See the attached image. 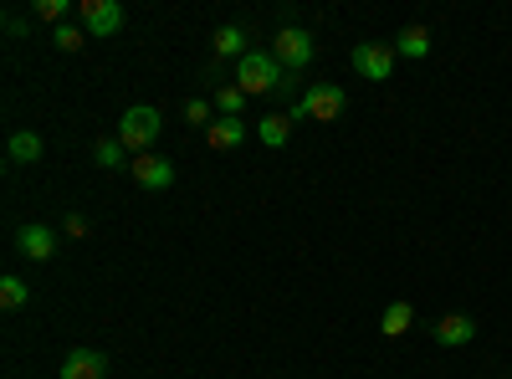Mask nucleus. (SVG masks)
I'll use <instances>...</instances> for the list:
<instances>
[{"mask_svg": "<svg viewBox=\"0 0 512 379\" xmlns=\"http://www.w3.org/2000/svg\"><path fill=\"white\" fill-rule=\"evenodd\" d=\"M26 303H31V287H26L16 272H11V277H0V308H11V313H16V308H26Z\"/></svg>", "mask_w": 512, "mask_h": 379, "instance_id": "18", "label": "nucleus"}, {"mask_svg": "<svg viewBox=\"0 0 512 379\" xmlns=\"http://www.w3.org/2000/svg\"><path fill=\"white\" fill-rule=\"evenodd\" d=\"M349 108V93L338 88V82H313V88L297 98L292 108H287V118L297 123V118H318V123H333L338 113Z\"/></svg>", "mask_w": 512, "mask_h": 379, "instance_id": "4", "label": "nucleus"}, {"mask_svg": "<svg viewBox=\"0 0 512 379\" xmlns=\"http://www.w3.org/2000/svg\"><path fill=\"white\" fill-rule=\"evenodd\" d=\"M282 82H287V72L277 67V57L272 52H246L241 62H236V88L251 98V93H282Z\"/></svg>", "mask_w": 512, "mask_h": 379, "instance_id": "3", "label": "nucleus"}, {"mask_svg": "<svg viewBox=\"0 0 512 379\" xmlns=\"http://www.w3.org/2000/svg\"><path fill=\"white\" fill-rule=\"evenodd\" d=\"M16 251H21L26 262H52V257H57V231L41 226V221H31V226L16 231Z\"/></svg>", "mask_w": 512, "mask_h": 379, "instance_id": "8", "label": "nucleus"}, {"mask_svg": "<svg viewBox=\"0 0 512 379\" xmlns=\"http://www.w3.org/2000/svg\"><path fill=\"white\" fill-rule=\"evenodd\" d=\"M431 339L441 344V349H466L477 339V318L472 313H441L436 323H431Z\"/></svg>", "mask_w": 512, "mask_h": 379, "instance_id": "7", "label": "nucleus"}, {"mask_svg": "<svg viewBox=\"0 0 512 379\" xmlns=\"http://www.w3.org/2000/svg\"><path fill=\"white\" fill-rule=\"evenodd\" d=\"M77 16H82V31H88V36H113V31H123V6H118V0H82Z\"/></svg>", "mask_w": 512, "mask_h": 379, "instance_id": "6", "label": "nucleus"}, {"mask_svg": "<svg viewBox=\"0 0 512 379\" xmlns=\"http://www.w3.org/2000/svg\"><path fill=\"white\" fill-rule=\"evenodd\" d=\"M410 323H415V308L410 303H390V308L379 313V333H384V339H405Z\"/></svg>", "mask_w": 512, "mask_h": 379, "instance_id": "14", "label": "nucleus"}, {"mask_svg": "<svg viewBox=\"0 0 512 379\" xmlns=\"http://www.w3.org/2000/svg\"><path fill=\"white\" fill-rule=\"evenodd\" d=\"M272 57H277L282 72H297V77H303L308 62L318 57V41H313L308 26H277V36H272Z\"/></svg>", "mask_w": 512, "mask_h": 379, "instance_id": "1", "label": "nucleus"}, {"mask_svg": "<svg viewBox=\"0 0 512 379\" xmlns=\"http://www.w3.org/2000/svg\"><path fill=\"white\" fill-rule=\"evenodd\" d=\"M67 236H72V241L88 236V216H77V210H72V216H67Z\"/></svg>", "mask_w": 512, "mask_h": 379, "instance_id": "23", "label": "nucleus"}, {"mask_svg": "<svg viewBox=\"0 0 512 379\" xmlns=\"http://www.w3.org/2000/svg\"><path fill=\"white\" fill-rule=\"evenodd\" d=\"M108 354L103 349H72L62 359V379H108Z\"/></svg>", "mask_w": 512, "mask_h": 379, "instance_id": "9", "label": "nucleus"}, {"mask_svg": "<svg viewBox=\"0 0 512 379\" xmlns=\"http://www.w3.org/2000/svg\"><path fill=\"white\" fill-rule=\"evenodd\" d=\"M128 175H134L144 190H169V185H175V164H169V159H159V154H139V159H134V170H128Z\"/></svg>", "mask_w": 512, "mask_h": 379, "instance_id": "10", "label": "nucleus"}, {"mask_svg": "<svg viewBox=\"0 0 512 379\" xmlns=\"http://www.w3.org/2000/svg\"><path fill=\"white\" fill-rule=\"evenodd\" d=\"M390 47H395V57L425 62V57H431V31H425V26H405V31L390 41Z\"/></svg>", "mask_w": 512, "mask_h": 379, "instance_id": "11", "label": "nucleus"}, {"mask_svg": "<svg viewBox=\"0 0 512 379\" xmlns=\"http://www.w3.org/2000/svg\"><path fill=\"white\" fill-rule=\"evenodd\" d=\"M159 134H164V113L149 108V103L128 108V113L118 118V139L128 144V154H154V139H159Z\"/></svg>", "mask_w": 512, "mask_h": 379, "instance_id": "2", "label": "nucleus"}, {"mask_svg": "<svg viewBox=\"0 0 512 379\" xmlns=\"http://www.w3.org/2000/svg\"><path fill=\"white\" fill-rule=\"evenodd\" d=\"M52 41H57V52H77L82 41H88V31H82V26H72V21H67V26H57V31H52Z\"/></svg>", "mask_w": 512, "mask_h": 379, "instance_id": "22", "label": "nucleus"}, {"mask_svg": "<svg viewBox=\"0 0 512 379\" xmlns=\"http://www.w3.org/2000/svg\"><path fill=\"white\" fill-rule=\"evenodd\" d=\"M72 16V0H36L31 6V21H47V26H67Z\"/></svg>", "mask_w": 512, "mask_h": 379, "instance_id": "19", "label": "nucleus"}, {"mask_svg": "<svg viewBox=\"0 0 512 379\" xmlns=\"http://www.w3.org/2000/svg\"><path fill=\"white\" fill-rule=\"evenodd\" d=\"M349 62H354V72L359 77H369V82H390V72H395V47L390 41H359V47L349 52Z\"/></svg>", "mask_w": 512, "mask_h": 379, "instance_id": "5", "label": "nucleus"}, {"mask_svg": "<svg viewBox=\"0 0 512 379\" xmlns=\"http://www.w3.org/2000/svg\"><path fill=\"white\" fill-rule=\"evenodd\" d=\"M205 139H210V149H241V139H246V123L241 118H216V123H210V129H205Z\"/></svg>", "mask_w": 512, "mask_h": 379, "instance_id": "12", "label": "nucleus"}, {"mask_svg": "<svg viewBox=\"0 0 512 379\" xmlns=\"http://www.w3.org/2000/svg\"><path fill=\"white\" fill-rule=\"evenodd\" d=\"M6 154H11V164H36L41 159V139L31 129H21V134L6 139Z\"/></svg>", "mask_w": 512, "mask_h": 379, "instance_id": "17", "label": "nucleus"}, {"mask_svg": "<svg viewBox=\"0 0 512 379\" xmlns=\"http://www.w3.org/2000/svg\"><path fill=\"white\" fill-rule=\"evenodd\" d=\"M210 103H216V113H221V118H241L246 93L236 88V82H226V88H216V98H210Z\"/></svg>", "mask_w": 512, "mask_h": 379, "instance_id": "20", "label": "nucleus"}, {"mask_svg": "<svg viewBox=\"0 0 512 379\" xmlns=\"http://www.w3.org/2000/svg\"><path fill=\"white\" fill-rule=\"evenodd\" d=\"M93 159L103 164V170H134V159H128V144L113 134V139H98L93 144Z\"/></svg>", "mask_w": 512, "mask_h": 379, "instance_id": "15", "label": "nucleus"}, {"mask_svg": "<svg viewBox=\"0 0 512 379\" xmlns=\"http://www.w3.org/2000/svg\"><path fill=\"white\" fill-rule=\"evenodd\" d=\"M256 139H262L267 149H282V144L292 139V118H287V113H267L262 123H256Z\"/></svg>", "mask_w": 512, "mask_h": 379, "instance_id": "16", "label": "nucleus"}, {"mask_svg": "<svg viewBox=\"0 0 512 379\" xmlns=\"http://www.w3.org/2000/svg\"><path fill=\"white\" fill-rule=\"evenodd\" d=\"M216 118H221V113H216V103H210V98H190V103H185V123H205V129H210Z\"/></svg>", "mask_w": 512, "mask_h": 379, "instance_id": "21", "label": "nucleus"}, {"mask_svg": "<svg viewBox=\"0 0 512 379\" xmlns=\"http://www.w3.org/2000/svg\"><path fill=\"white\" fill-rule=\"evenodd\" d=\"M210 47H216V62H226V57H246L251 47H246V31L241 26H216V36H210Z\"/></svg>", "mask_w": 512, "mask_h": 379, "instance_id": "13", "label": "nucleus"}]
</instances>
